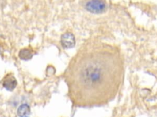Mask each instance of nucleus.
I'll return each instance as SVG.
<instances>
[{"label": "nucleus", "instance_id": "nucleus-5", "mask_svg": "<svg viewBox=\"0 0 157 117\" xmlns=\"http://www.w3.org/2000/svg\"><path fill=\"white\" fill-rule=\"evenodd\" d=\"M34 54V51L31 48H23L19 51L18 57L21 60H28L31 59Z\"/></svg>", "mask_w": 157, "mask_h": 117}, {"label": "nucleus", "instance_id": "nucleus-2", "mask_svg": "<svg viewBox=\"0 0 157 117\" xmlns=\"http://www.w3.org/2000/svg\"><path fill=\"white\" fill-rule=\"evenodd\" d=\"M84 6L87 11L94 14L102 13L107 9L106 2L104 0H87Z\"/></svg>", "mask_w": 157, "mask_h": 117}, {"label": "nucleus", "instance_id": "nucleus-3", "mask_svg": "<svg viewBox=\"0 0 157 117\" xmlns=\"http://www.w3.org/2000/svg\"><path fill=\"white\" fill-rule=\"evenodd\" d=\"M2 83L7 90L13 91L17 85V81L13 74L9 73L3 78Z\"/></svg>", "mask_w": 157, "mask_h": 117}, {"label": "nucleus", "instance_id": "nucleus-6", "mask_svg": "<svg viewBox=\"0 0 157 117\" xmlns=\"http://www.w3.org/2000/svg\"><path fill=\"white\" fill-rule=\"evenodd\" d=\"M30 107L26 104L20 105L17 110V114L20 117H28L30 115Z\"/></svg>", "mask_w": 157, "mask_h": 117}, {"label": "nucleus", "instance_id": "nucleus-1", "mask_svg": "<svg viewBox=\"0 0 157 117\" xmlns=\"http://www.w3.org/2000/svg\"><path fill=\"white\" fill-rule=\"evenodd\" d=\"M125 62L117 44L99 40L84 43L66 72L71 91L79 100H93L117 93L124 83Z\"/></svg>", "mask_w": 157, "mask_h": 117}, {"label": "nucleus", "instance_id": "nucleus-4", "mask_svg": "<svg viewBox=\"0 0 157 117\" xmlns=\"http://www.w3.org/2000/svg\"><path fill=\"white\" fill-rule=\"evenodd\" d=\"M61 43L64 48L67 49L72 48L75 43L74 35L70 32H66L63 34L61 37Z\"/></svg>", "mask_w": 157, "mask_h": 117}]
</instances>
